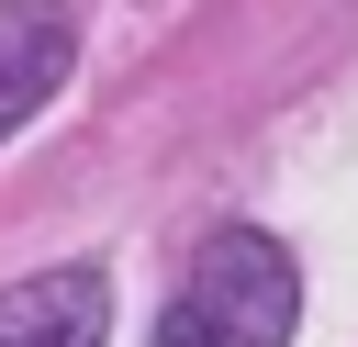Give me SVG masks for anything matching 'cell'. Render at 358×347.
<instances>
[{"label":"cell","instance_id":"6da1fadb","mask_svg":"<svg viewBox=\"0 0 358 347\" xmlns=\"http://www.w3.org/2000/svg\"><path fill=\"white\" fill-rule=\"evenodd\" d=\"M291 325H302V257L268 224H213L157 347H291Z\"/></svg>","mask_w":358,"mask_h":347},{"label":"cell","instance_id":"7a4b0ae2","mask_svg":"<svg viewBox=\"0 0 358 347\" xmlns=\"http://www.w3.org/2000/svg\"><path fill=\"white\" fill-rule=\"evenodd\" d=\"M78 67V22L56 0H0V134H22Z\"/></svg>","mask_w":358,"mask_h":347},{"label":"cell","instance_id":"3957f363","mask_svg":"<svg viewBox=\"0 0 358 347\" xmlns=\"http://www.w3.org/2000/svg\"><path fill=\"white\" fill-rule=\"evenodd\" d=\"M101 336H112V280L78 257L0 291V347H101Z\"/></svg>","mask_w":358,"mask_h":347}]
</instances>
